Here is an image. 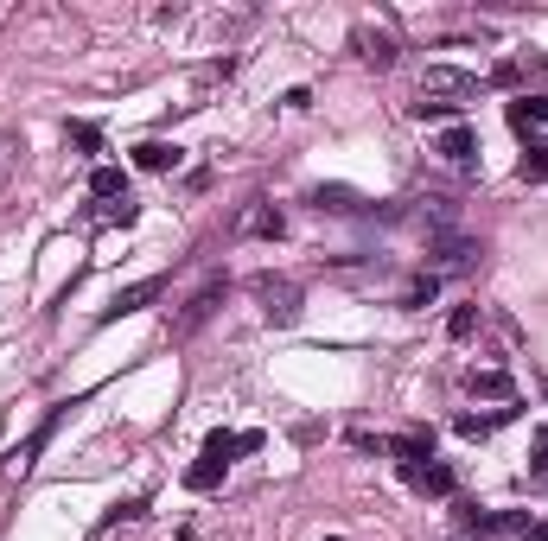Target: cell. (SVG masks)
Returning <instances> with one entry per match:
<instances>
[{"label": "cell", "mask_w": 548, "mask_h": 541, "mask_svg": "<svg viewBox=\"0 0 548 541\" xmlns=\"http://www.w3.org/2000/svg\"><path fill=\"white\" fill-rule=\"evenodd\" d=\"M236 452H243V433H230V427H211L204 433V459H217V465H230Z\"/></svg>", "instance_id": "14"}, {"label": "cell", "mask_w": 548, "mask_h": 541, "mask_svg": "<svg viewBox=\"0 0 548 541\" xmlns=\"http://www.w3.org/2000/svg\"><path fill=\"white\" fill-rule=\"evenodd\" d=\"M64 134H71V141H77L83 153H102V128H96V121H71Z\"/></svg>", "instance_id": "20"}, {"label": "cell", "mask_w": 548, "mask_h": 541, "mask_svg": "<svg viewBox=\"0 0 548 541\" xmlns=\"http://www.w3.org/2000/svg\"><path fill=\"white\" fill-rule=\"evenodd\" d=\"M434 293H440V281H434V274H421V281L408 287V306H427V300H434Z\"/></svg>", "instance_id": "23"}, {"label": "cell", "mask_w": 548, "mask_h": 541, "mask_svg": "<svg viewBox=\"0 0 548 541\" xmlns=\"http://www.w3.org/2000/svg\"><path fill=\"white\" fill-rule=\"evenodd\" d=\"M7 160H13V141H7V134H0V172H7Z\"/></svg>", "instance_id": "27"}, {"label": "cell", "mask_w": 548, "mask_h": 541, "mask_svg": "<svg viewBox=\"0 0 548 541\" xmlns=\"http://www.w3.org/2000/svg\"><path fill=\"white\" fill-rule=\"evenodd\" d=\"M523 541H548V522H529V535Z\"/></svg>", "instance_id": "26"}, {"label": "cell", "mask_w": 548, "mask_h": 541, "mask_svg": "<svg viewBox=\"0 0 548 541\" xmlns=\"http://www.w3.org/2000/svg\"><path fill=\"white\" fill-rule=\"evenodd\" d=\"M517 408H498V414H459V440H485L491 427H504Z\"/></svg>", "instance_id": "16"}, {"label": "cell", "mask_w": 548, "mask_h": 541, "mask_svg": "<svg viewBox=\"0 0 548 541\" xmlns=\"http://www.w3.org/2000/svg\"><path fill=\"white\" fill-rule=\"evenodd\" d=\"M134 166H141V172H173L179 147L173 141H141V147H134Z\"/></svg>", "instance_id": "11"}, {"label": "cell", "mask_w": 548, "mask_h": 541, "mask_svg": "<svg viewBox=\"0 0 548 541\" xmlns=\"http://www.w3.org/2000/svg\"><path fill=\"white\" fill-rule=\"evenodd\" d=\"M415 491H427V497H453V471L440 465V459H427V465H415V471H402Z\"/></svg>", "instance_id": "8"}, {"label": "cell", "mask_w": 548, "mask_h": 541, "mask_svg": "<svg viewBox=\"0 0 548 541\" xmlns=\"http://www.w3.org/2000/svg\"><path fill=\"white\" fill-rule=\"evenodd\" d=\"M90 191H96L102 204H115V198L128 204V172H122V166H96V172H90Z\"/></svg>", "instance_id": "12"}, {"label": "cell", "mask_w": 548, "mask_h": 541, "mask_svg": "<svg viewBox=\"0 0 548 541\" xmlns=\"http://www.w3.org/2000/svg\"><path fill=\"white\" fill-rule=\"evenodd\" d=\"M427 255H434L440 268H472V261H478V242L459 236V230H440V236H427Z\"/></svg>", "instance_id": "3"}, {"label": "cell", "mask_w": 548, "mask_h": 541, "mask_svg": "<svg viewBox=\"0 0 548 541\" xmlns=\"http://www.w3.org/2000/svg\"><path fill=\"white\" fill-rule=\"evenodd\" d=\"M427 96H478V77L472 71H453V64H434V71L421 77V102Z\"/></svg>", "instance_id": "4"}, {"label": "cell", "mask_w": 548, "mask_h": 541, "mask_svg": "<svg viewBox=\"0 0 548 541\" xmlns=\"http://www.w3.org/2000/svg\"><path fill=\"white\" fill-rule=\"evenodd\" d=\"M58 421H64V408H51V414H45V421H39V427H32V433H26V440H20V446H13V452H7V471H13V478H26V471H32V459H39V446L51 440V433H58Z\"/></svg>", "instance_id": "2"}, {"label": "cell", "mask_w": 548, "mask_h": 541, "mask_svg": "<svg viewBox=\"0 0 548 541\" xmlns=\"http://www.w3.org/2000/svg\"><path fill=\"white\" fill-rule=\"evenodd\" d=\"M389 452L402 459V471H415V465L434 459V433H396V440H389Z\"/></svg>", "instance_id": "9"}, {"label": "cell", "mask_w": 548, "mask_h": 541, "mask_svg": "<svg viewBox=\"0 0 548 541\" xmlns=\"http://www.w3.org/2000/svg\"><path fill=\"white\" fill-rule=\"evenodd\" d=\"M255 300H262L268 325H294L300 319V287L281 281V274H255Z\"/></svg>", "instance_id": "1"}, {"label": "cell", "mask_w": 548, "mask_h": 541, "mask_svg": "<svg viewBox=\"0 0 548 541\" xmlns=\"http://www.w3.org/2000/svg\"><path fill=\"white\" fill-rule=\"evenodd\" d=\"M529 478H536L542 491H548V459H536V465H529Z\"/></svg>", "instance_id": "25"}, {"label": "cell", "mask_w": 548, "mask_h": 541, "mask_svg": "<svg viewBox=\"0 0 548 541\" xmlns=\"http://www.w3.org/2000/svg\"><path fill=\"white\" fill-rule=\"evenodd\" d=\"M536 452H542V459H548V427H542V433H536Z\"/></svg>", "instance_id": "28"}, {"label": "cell", "mask_w": 548, "mask_h": 541, "mask_svg": "<svg viewBox=\"0 0 548 541\" xmlns=\"http://www.w3.org/2000/svg\"><path fill=\"white\" fill-rule=\"evenodd\" d=\"M325 541H338V535H325Z\"/></svg>", "instance_id": "30"}, {"label": "cell", "mask_w": 548, "mask_h": 541, "mask_svg": "<svg viewBox=\"0 0 548 541\" xmlns=\"http://www.w3.org/2000/svg\"><path fill=\"white\" fill-rule=\"evenodd\" d=\"M160 293H166V281H134V287H122L109 306H102V325H109V319H128V312H141V306H153Z\"/></svg>", "instance_id": "5"}, {"label": "cell", "mask_w": 548, "mask_h": 541, "mask_svg": "<svg viewBox=\"0 0 548 541\" xmlns=\"http://www.w3.org/2000/svg\"><path fill=\"white\" fill-rule=\"evenodd\" d=\"M224 471H230V465H217V459H198L192 471H185V491H217V484H224Z\"/></svg>", "instance_id": "17"}, {"label": "cell", "mask_w": 548, "mask_h": 541, "mask_svg": "<svg viewBox=\"0 0 548 541\" xmlns=\"http://www.w3.org/2000/svg\"><path fill=\"white\" fill-rule=\"evenodd\" d=\"M517 172H523V185H548V147H542V141H529Z\"/></svg>", "instance_id": "18"}, {"label": "cell", "mask_w": 548, "mask_h": 541, "mask_svg": "<svg viewBox=\"0 0 548 541\" xmlns=\"http://www.w3.org/2000/svg\"><path fill=\"white\" fill-rule=\"evenodd\" d=\"M313 204H319V211H357V191H345V185H319Z\"/></svg>", "instance_id": "19"}, {"label": "cell", "mask_w": 548, "mask_h": 541, "mask_svg": "<svg viewBox=\"0 0 548 541\" xmlns=\"http://www.w3.org/2000/svg\"><path fill=\"white\" fill-rule=\"evenodd\" d=\"M408 115H415V121H447V115H453V102H415Z\"/></svg>", "instance_id": "24"}, {"label": "cell", "mask_w": 548, "mask_h": 541, "mask_svg": "<svg viewBox=\"0 0 548 541\" xmlns=\"http://www.w3.org/2000/svg\"><path fill=\"white\" fill-rule=\"evenodd\" d=\"M217 300H224V281H211V287H204L192 306L179 312V319H173V338H192V331H198V325H204V319H211V312H217Z\"/></svg>", "instance_id": "6"}, {"label": "cell", "mask_w": 548, "mask_h": 541, "mask_svg": "<svg viewBox=\"0 0 548 541\" xmlns=\"http://www.w3.org/2000/svg\"><path fill=\"white\" fill-rule=\"evenodd\" d=\"M440 541H478V535H466V529H453V535H440Z\"/></svg>", "instance_id": "29"}, {"label": "cell", "mask_w": 548, "mask_h": 541, "mask_svg": "<svg viewBox=\"0 0 548 541\" xmlns=\"http://www.w3.org/2000/svg\"><path fill=\"white\" fill-rule=\"evenodd\" d=\"M466 389H472V395H491V401H510V395H517V382H510L504 370H472Z\"/></svg>", "instance_id": "13"}, {"label": "cell", "mask_w": 548, "mask_h": 541, "mask_svg": "<svg viewBox=\"0 0 548 541\" xmlns=\"http://www.w3.org/2000/svg\"><path fill=\"white\" fill-rule=\"evenodd\" d=\"M447 331H453V338H472V331H478V306H453L447 312Z\"/></svg>", "instance_id": "21"}, {"label": "cell", "mask_w": 548, "mask_h": 541, "mask_svg": "<svg viewBox=\"0 0 548 541\" xmlns=\"http://www.w3.org/2000/svg\"><path fill=\"white\" fill-rule=\"evenodd\" d=\"M236 230H243V236H281V230H287V217L274 211V204H262V198H255L249 211H243V223H236Z\"/></svg>", "instance_id": "10"}, {"label": "cell", "mask_w": 548, "mask_h": 541, "mask_svg": "<svg viewBox=\"0 0 548 541\" xmlns=\"http://www.w3.org/2000/svg\"><path fill=\"white\" fill-rule=\"evenodd\" d=\"M517 109L529 115V128H548V96H523Z\"/></svg>", "instance_id": "22"}, {"label": "cell", "mask_w": 548, "mask_h": 541, "mask_svg": "<svg viewBox=\"0 0 548 541\" xmlns=\"http://www.w3.org/2000/svg\"><path fill=\"white\" fill-rule=\"evenodd\" d=\"M434 153H440L447 166H472V160H478V134H472V128H447Z\"/></svg>", "instance_id": "7"}, {"label": "cell", "mask_w": 548, "mask_h": 541, "mask_svg": "<svg viewBox=\"0 0 548 541\" xmlns=\"http://www.w3.org/2000/svg\"><path fill=\"white\" fill-rule=\"evenodd\" d=\"M357 51H364V64H376V71H389V64H396V45H389L383 32H357Z\"/></svg>", "instance_id": "15"}]
</instances>
